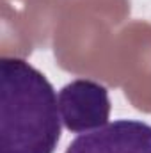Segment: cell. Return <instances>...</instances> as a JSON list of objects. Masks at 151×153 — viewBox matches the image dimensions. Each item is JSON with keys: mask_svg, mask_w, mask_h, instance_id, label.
Wrapping results in <instances>:
<instances>
[{"mask_svg": "<svg viewBox=\"0 0 151 153\" xmlns=\"http://www.w3.org/2000/svg\"><path fill=\"white\" fill-rule=\"evenodd\" d=\"M62 126L73 134H85L101 128L110 117L109 89L89 78L68 82L57 94Z\"/></svg>", "mask_w": 151, "mask_h": 153, "instance_id": "obj_2", "label": "cell"}, {"mask_svg": "<svg viewBox=\"0 0 151 153\" xmlns=\"http://www.w3.org/2000/svg\"><path fill=\"white\" fill-rule=\"evenodd\" d=\"M66 153H151V125L141 119H115L80 134Z\"/></svg>", "mask_w": 151, "mask_h": 153, "instance_id": "obj_3", "label": "cell"}, {"mask_svg": "<svg viewBox=\"0 0 151 153\" xmlns=\"http://www.w3.org/2000/svg\"><path fill=\"white\" fill-rule=\"evenodd\" d=\"M61 114L50 80L20 57L0 59V153H55Z\"/></svg>", "mask_w": 151, "mask_h": 153, "instance_id": "obj_1", "label": "cell"}]
</instances>
